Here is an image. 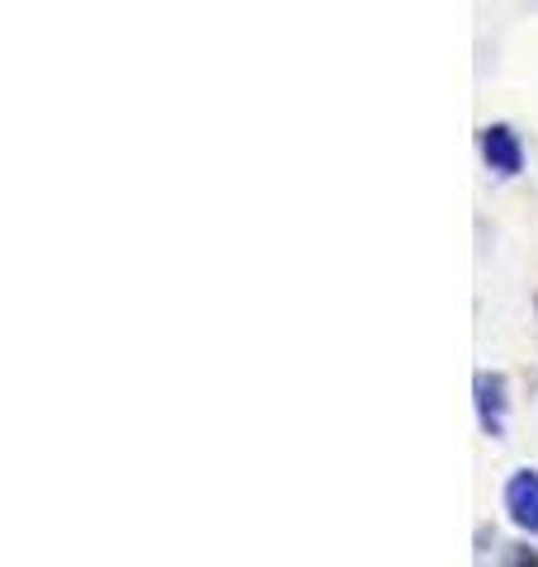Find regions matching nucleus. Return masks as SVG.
<instances>
[{
  "mask_svg": "<svg viewBox=\"0 0 538 567\" xmlns=\"http://www.w3.org/2000/svg\"><path fill=\"white\" fill-rule=\"evenodd\" d=\"M500 502H506V516L525 529V535L538 539V468H519L510 473L506 492H500Z\"/></svg>",
  "mask_w": 538,
  "mask_h": 567,
  "instance_id": "nucleus-3",
  "label": "nucleus"
},
{
  "mask_svg": "<svg viewBox=\"0 0 538 567\" xmlns=\"http://www.w3.org/2000/svg\"><path fill=\"white\" fill-rule=\"evenodd\" d=\"M473 406L482 435L506 440V416H510V379L500 369H477L473 374Z\"/></svg>",
  "mask_w": 538,
  "mask_h": 567,
  "instance_id": "nucleus-1",
  "label": "nucleus"
},
{
  "mask_svg": "<svg viewBox=\"0 0 538 567\" xmlns=\"http://www.w3.org/2000/svg\"><path fill=\"white\" fill-rule=\"evenodd\" d=\"M482 147V162H487V171H496L500 181H515L519 171H525V142H519V133L510 128V123H487L477 137Z\"/></svg>",
  "mask_w": 538,
  "mask_h": 567,
  "instance_id": "nucleus-2",
  "label": "nucleus"
},
{
  "mask_svg": "<svg viewBox=\"0 0 538 567\" xmlns=\"http://www.w3.org/2000/svg\"><path fill=\"white\" fill-rule=\"evenodd\" d=\"M500 563H538V548H529V544H510V554H500Z\"/></svg>",
  "mask_w": 538,
  "mask_h": 567,
  "instance_id": "nucleus-4",
  "label": "nucleus"
}]
</instances>
